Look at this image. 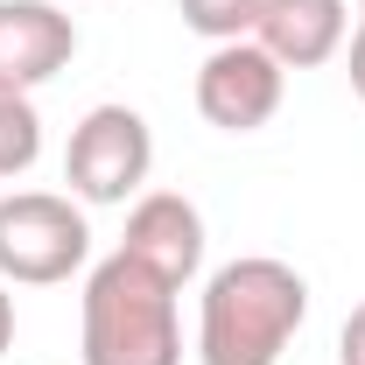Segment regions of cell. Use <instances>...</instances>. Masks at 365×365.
<instances>
[{
	"label": "cell",
	"instance_id": "1",
	"mask_svg": "<svg viewBox=\"0 0 365 365\" xmlns=\"http://www.w3.org/2000/svg\"><path fill=\"white\" fill-rule=\"evenodd\" d=\"M302 317H309V281L288 260H267V253L225 260L204 281L197 359L204 365H281Z\"/></svg>",
	"mask_w": 365,
	"mask_h": 365
},
{
	"label": "cell",
	"instance_id": "2",
	"mask_svg": "<svg viewBox=\"0 0 365 365\" xmlns=\"http://www.w3.org/2000/svg\"><path fill=\"white\" fill-rule=\"evenodd\" d=\"M85 365H182L176 288L134 253H106L85 281Z\"/></svg>",
	"mask_w": 365,
	"mask_h": 365
},
{
	"label": "cell",
	"instance_id": "3",
	"mask_svg": "<svg viewBox=\"0 0 365 365\" xmlns=\"http://www.w3.org/2000/svg\"><path fill=\"white\" fill-rule=\"evenodd\" d=\"M85 253H91V225L71 197H56V190L0 197V281L49 288L85 267Z\"/></svg>",
	"mask_w": 365,
	"mask_h": 365
},
{
	"label": "cell",
	"instance_id": "4",
	"mask_svg": "<svg viewBox=\"0 0 365 365\" xmlns=\"http://www.w3.org/2000/svg\"><path fill=\"white\" fill-rule=\"evenodd\" d=\"M155 169V134L134 106H91L71 127L63 148V182L78 204H127Z\"/></svg>",
	"mask_w": 365,
	"mask_h": 365
},
{
	"label": "cell",
	"instance_id": "5",
	"mask_svg": "<svg viewBox=\"0 0 365 365\" xmlns=\"http://www.w3.org/2000/svg\"><path fill=\"white\" fill-rule=\"evenodd\" d=\"M281 91H288V71L253 36H239V43H211L204 71H197V113L218 134H260L281 113Z\"/></svg>",
	"mask_w": 365,
	"mask_h": 365
},
{
	"label": "cell",
	"instance_id": "6",
	"mask_svg": "<svg viewBox=\"0 0 365 365\" xmlns=\"http://www.w3.org/2000/svg\"><path fill=\"white\" fill-rule=\"evenodd\" d=\"M78 56V21L56 0H0V85H49Z\"/></svg>",
	"mask_w": 365,
	"mask_h": 365
},
{
	"label": "cell",
	"instance_id": "7",
	"mask_svg": "<svg viewBox=\"0 0 365 365\" xmlns=\"http://www.w3.org/2000/svg\"><path fill=\"white\" fill-rule=\"evenodd\" d=\"M120 253H134L140 267H155L169 288H182L190 274L204 267V218H197V204L176 197V190L140 197L134 211H127V239H120Z\"/></svg>",
	"mask_w": 365,
	"mask_h": 365
},
{
	"label": "cell",
	"instance_id": "8",
	"mask_svg": "<svg viewBox=\"0 0 365 365\" xmlns=\"http://www.w3.org/2000/svg\"><path fill=\"white\" fill-rule=\"evenodd\" d=\"M344 0H267L260 21H253V43L267 49L281 71H317L344 49Z\"/></svg>",
	"mask_w": 365,
	"mask_h": 365
},
{
	"label": "cell",
	"instance_id": "9",
	"mask_svg": "<svg viewBox=\"0 0 365 365\" xmlns=\"http://www.w3.org/2000/svg\"><path fill=\"white\" fill-rule=\"evenodd\" d=\"M43 155V120L29 106V91L0 85V176H29Z\"/></svg>",
	"mask_w": 365,
	"mask_h": 365
},
{
	"label": "cell",
	"instance_id": "10",
	"mask_svg": "<svg viewBox=\"0 0 365 365\" xmlns=\"http://www.w3.org/2000/svg\"><path fill=\"white\" fill-rule=\"evenodd\" d=\"M176 7L204 43H239V36H253V21H260L267 0H176Z\"/></svg>",
	"mask_w": 365,
	"mask_h": 365
},
{
	"label": "cell",
	"instance_id": "11",
	"mask_svg": "<svg viewBox=\"0 0 365 365\" xmlns=\"http://www.w3.org/2000/svg\"><path fill=\"white\" fill-rule=\"evenodd\" d=\"M337 365H365V302L344 317V330H337Z\"/></svg>",
	"mask_w": 365,
	"mask_h": 365
},
{
	"label": "cell",
	"instance_id": "12",
	"mask_svg": "<svg viewBox=\"0 0 365 365\" xmlns=\"http://www.w3.org/2000/svg\"><path fill=\"white\" fill-rule=\"evenodd\" d=\"M351 91L365 98V21H359V36H351Z\"/></svg>",
	"mask_w": 365,
	"mask_h": 365
},
{
	"label": "cell",
	"instance_id": "13",
	"mask_svg": "<svg viewBox=\"0 0 365 365\" xmlns=\"http://www.w3.org/2000/svg\"><path fill=\"white\" fill-rule=\"evenodd\" d=\"M7 344H14V295L0 288V351H7Z\"/></svg>",
	"mask_w": 365,
	"mask_h": 365
}]
</instances>
